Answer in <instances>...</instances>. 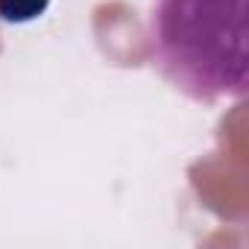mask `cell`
I'll return each mask as SVG.
<instances>
[{"mask_svg":"<svg viewBox=\"0 0 249 249\" xmlns=\"http://www.w3.org/2000/svg\"><path fill=\"white\" fill-rule=\"evenodd\" d=\"M47 0H0V15L6 21H30L41 15Z\"/></svg>","mask_w":249,"mask_h":249,"instance_id":"obj_2","label":"cell"},{"mask_svg":"<svg viewBox=\"0 0 249 249\" xmlns=\"http://www.w3.org/2000/svg\"><path fill=\"white\" fill-rule=\"evenodd\" d=\"M147 44L159 73L185 97L246 94V0H153Z\"/></svg>","mask_w":249,"mask_h":249,"instance_id":"obj_1","label":"cell"}]
</instances>
